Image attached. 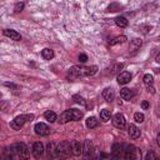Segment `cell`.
Wrapping results in <instances>:
<instances>
[{
	"label": "cell",
	"instance_id": "obj_3",
	"mask_svg": "<svg viewBox=\"0 0 160 160\" xmlns=\"http://www.w3.org/2000/svg\"><path fill=\"white\" fill-rule=\"evenodd\" d=\"M9 152L10 155H15L20 159H26L29 156V150H28V146L24 144V142H16L14 145H11L9 148Z\"/></svg>",
	"mask_w": 160,
	"mask_h": 160
},
{
	"label": "cell",
	"instance_id": "obj_10",
	"mask_svg": "<svg viewBox=\"0 0 160 160\" xmlns=\"http://www.w3.org/2000/svg\"><path fill=\"white\" fill-rule=\"evenodd\" d=\"M32 154H34V156L36 159L42 156V154H44V145H42V142H40V141L34 142V145H32Z\"/></svg>",
	"mask_w": 160,
	"mask_h": 160
},
{
	"label": "cell",
	"instance_id": "obj_30",
	"mask_svg": "<svg viewBox=\"0 0 160 160\" xmlns=\"http://www.w3.org/2000/svg\"><path fill=\"white\" fill-rule=\"evenodd\" d=\"M24 9V2H16V5H15V8H14V12H20L21 10Z\"/></svg>",
	"mask_w": 160,
	"mask_h": 160
},
{
	"label": "cell",
	"instance_id": "obj_4",
	"mask_svg": "<svg viewBox=\"0 0 160 160\" xmlns=\"http://www.w3.org/2000/svg\"><path fill=\"white\" fill-rule=\"evenodd\" d=\"M56 151H58V156H59V158H69L70 154L72 152L71 142L68 141V140H62V141L56 146Z\"/></svg>",
	"mask_w": 160,
	"mask_h": 160
},
{
	"label": "cell",
	"instance_id": "obj_23",
	"mask_svg": "<svg viewBox=\"0 0 160 160\" xmlns=\"http://www.w3.org/2000/svg\"><path fill=\"white\" fill-rule=\"evenodd\" d=\"M110 118H111V112H110V110L104 109V110H101V111H100V119H101L104 122L109 121V120H110Z\"/></svg>",
	"mask_w": 160,
	"mask_h": 160
},
{
	"label": "cell",
	"instance_id": "obj_12",
	"mask_svg": "<svg viewBox=\"0 0 160 160\" xmlns=\"http://www.w3.org/2000/svg\"><path fill=\"white\" fill-rule=\"evenodd\" d=\"M131 80V74L129 71H122L118 75V82L120 85H125Z\"/></svg>",
	"mask_w": 160,
	"mask_h": 160
},
{
	"label": "cell",
	"instance_id": "obj_14",
	"mask_svg": "<svg viewBox=\"0 0 160 160\" xmlns=\"http://www.w3.org/2000/svg\"><path fill=\"white\" fill-rule=\"evenodd\" d=\"M4 35H5V36H8V38H10L11 40H15V41L21 40L20 34H19L18 31L12 30V29H5V30H4Z\"/></svg>",
	"mask_w": 160,
	"mask_h": 160
},
{
	"label": "cell",
	"instance_id": "obj_26",
	"mask_svg": "<svg viewBox=\"0 0 160 160\" xmlns=\"http://www.w3.org/2000/svg\"><path fill=\"white\" fill-rule=\"evenodd\" d=\"M142 81H144V84H145L146 86H150V85H152V84H154V78H152V75L146 74V75H144Z\"/></svg>",
	"mask_w": 160,
	"mask_h": 160
},
{
	"label": "cell",
	"instance_id": "obj_21",
	"mask_svg": "<svg viewBox=\"0 0 160 160\" xmlns=\"http://www.w3.org/2000/svg\"><path fill=\"white\" fill-rule=\"evenodd\" d=\"M115 24L119 26V28H126L128 26V19L125 16H118L115 19Z\"/></svg>",
	"mask_w": 160,
	"mask_h": 160
},
{
	"label": "cell",
	"instance_id": "obj_13",
	"mask_svg": "<svg viewBox=\"0 0 160 160\" xmlns=\"http://www.w3.org/2000/svg\"><path fill=\"white\" fill-rule=\"evenodd\" d=\"M102 98H104L108 102H111V101L115 99V91H114V89H112V88H106V89H104V91H102Z\"/></svg>",
	"mask_w": 160,
	"mask_h": 160
},
{
	"label": "cell",
	"instance_id": "obj_5",
	"mask_svg": "<svg viewBox=\"0 0 160 160\" xmlns=\"http://www.w3.org/2000/svg\"><path fill=\"white\" fill-rule=\"evenodd\" d=\"M34 119V115L30 114V115H19L16 116L11 122H10V128L14 129V130H20V128L26 122V121H31Z\"/></svg>",
	"mask_w": 160,
	"mask_h": 160
},
{
	"label": "cell",
	"instance_id": "obj_1",
	"mask_svg": "<svg viewBox=\"0 0 160 160\" xmlns=\"http://www.w3.org/2000/svg\"><path fill=\"white\" fill-rule=\"evenodd\" d=\"M98 71V66L92 65V66H84V65H74L69 69L68 71V79L69 80H74L81 76H91L94 74H96Z\"/></svg>",
	"mask_w": 160,
	"mask_h": 160
},
{
	"label": "cell",
	"instance_id": "obj_16",
	"mask_svg": "<svg viewBox=\"0 0 160 160\" xmlns=\"http://www.w3.org/2000/svg\"><path fill=\"white\" fill-rule=\"evenodd\" d=\"M71 149H72V154L75 156H79L82 152V145L78 140H72L71 141Z\"/></svg>",
	"mask_w": 160,
	"mask_h": 160
},
{
	"label": "cell",
	"instance_id": "obj_22",
	"mask_svg": "<svg viewBox=\"0 0 160 160\" xmlns=\"http://www.w3.org/2000/svg\"><path fill=\"white\" fill-rule=\"evenodd\" d=\"M44 118H45L49 122H54V121H56V114H55L54 111H51V110L45 111V112H44Z\"/></svg>",
	"mask_w": 160,
	"mask_h": 160
},
{
	"label": "cell",
	"instance_id": "obj_33",
	"mask_svg": "<svg viewBox=\"0 0 160 160\" xmlns=\"http://www.w3.org/2000/svg\"><path fill=\"white\" fill-rule=\"evenodd\" d=\"M141 108H142L144 110H146V109H149V108H150V104H149L146 100H144V101H141Z\"/></svg>",
	"mask_w": 160,
	"mask_h": 160
},
{
	"label": "cell",
	"instance_id": "obj_31",
	"mask_svg": "<svg viewBox=\"0 0 160 160\" xmlns=\"http://www.w3.org/2000/svg\"><path fill=\"white\" fill-rule=\"evenodd\" d=\"M118 9H120V6L118 4H111L109 6V11H118Z\"/></svg>",
	"mask_w": 160,
	"mask_h": 160
},
{
	"label": "cell",
	"instance_id": "obj_2",
	"mask_svg": "<svg viewBox=\"0 0 160 160\" xmlns=\"http://www.w3.org/2000/svg\"><path fill=\"white\" fill-rule=\"evenodd\" d=\"M81 118H82V111H80L78 109H68L60 115L59 122L60 124H66L69 121H78Z\"/></svg>",
	"mask_w": 160,
	"mask_h": 160
},
{
	"label": "cell",
	"instance_id": "obj_34",
	"mask_svg": "<svg viewBox=\"0 0 160 160\" xmlns=\"http://www.w3.org/2000/svg\"><path fill=\"white\" fill-rule=\"evenodd\" d=\"M79 60H80L81 62H85V61L88 60V56H86L85 54H80V55H79Z\"/></svg>",
	"mask_w": 160,
	"mask_h": 160
},
{
	"label": "cell",
	"instance_id": "obj_15",
	"mask_svg": "<svg viewBox=\"0 0 160 160\" xmlns=\"http://www.w3.org/2000/svg\"><path fill=\"white\" fill-rule=\"evenodd\" d=\"M128 132L130 135L131 139H138L140 136V129L138 126H135L134 124H130L129 128H128Z\"/></svg>",
	"mask_w": 160,
	"mask_h": 160
},
{
	"label": "cell",
	"instance_id": "obj_17",
	"mask_svg": "<svg viewBox=\"0 0 160 160\" xmlns=\"http://www.w3.org/2000/svg\"><path fill=\"white\" fill-rule=\"evenodd\" d=\"M120 96H121V99H124V100H131L132 96H134V91H132L131 89L122 88V89L120 90Z\"/></svg>",
	"mask_w": 160,
	"mask_h": 160
},
{
	"label": "cell",
	"instance_id": "obj_27",
	"mask_svg": "<svg viewBox=\"0 0 160 160\" xmlns=\"http://www.w3.org/2000/svg\"><path fill=\"white\" fill-rule=\"evenodd\" d=\"M124 68V64L122 62H118V64H115V65H112L111 66V74H116V72H119L121 69Z\"/></svg>",
	"mask_w": 160,
	"mask_h": 160
},
{
	"label": "cell",
	"instance_id": "obj_19",
	"mask_svg": "<svg viewBox=\"0 0 160 160\" xmlns=\"http://www.w3.org/2000/svg\"><path fill=\"white\" fill-rule=\"evenodd\" d=\"M141 40L140 39H134L131 42H130V46H129V50H130V52L131 54H135L139 49H140V46H141Z\"/></svg>",
	"mask_w": 160,
	"mask_h": 160
},
{
	"label": "cell",
	"instance_id": "obj_24",
	"mask_svg": "<svg viewBox=\"0 0 160 160\" xmlns=\"http://www.w3.org/2000/svg\"><path fill=\"white\" fill-rule=\"evenodd\" d=\"M98 124H99V121H98L96 118H94V116H90V118L86 119V126H88L89 129H94V128H96Z\"/></svg>",
	"mask_w": 160,
	"mask_h": 160
},
{
	"label": "cell",
	"instance_id": "obj_20",
	"mask_svg": "<svg viewBox=\"0 0 160 160\" xmlns=\"http://www.w3.org/2000/svg\"><path fill=\"white\" fill-rule=\"evenodd\" d=\"M41 56H42L45 60H50V59L54 58V51H52L51 49H49V48L42 49V50H41Z\"/></svg>",
	"mask_w": 160,
	"mask_h": 160
},
{
	"label": "cell",
	"instance_id": "obj_9",
	"mask_svg": "<svg viewBox=\"0 0 160 160\" xmlns=\"http://www.w3.org/2000/svg\"><path fill=\"white\" fill-rule=\"evenodd\" d=\"M124 146H122V144H114L112 145V148H111V154H112V156L115 158V159H120L121 156H124Z\"/></svg>",
	"mask_w": 160,
	"mask_h": 160
},
{
	"label": "cell",
	"instance_id": "obj_7",
	"mask_svg": "<svg viewBox=\"0 0 160 160\" xmlns=\"http://www.w3.org/2000/svg\"><path fill=\"white\" fill-rule=\"evenodd\" d=\"M34 130H35V134L40 135V136H46V135L50 134V128L46 124H44V122H38L35 125Z\"/></svg>",
	"mask_w": 160,
	"mask_h": 160
},
{
	"label": "cell",
	"instance_id": "obj_28",
	"mask_svg": "<svg viewBox=\"0 0 160 160\" xmlns=\"http://www.w3.org/2000/svg\"><path fill=\"white\" fill-rule=\"evenodd\" d=\"M72 100L76 102V104H81V105H86V102H85V100H84V98H81L80 95H74L72 96Z\"/></svg>",
	"mask_w": 160,
	"mask_h": 160
},
{
	"label": "cell",
	"instance_id": "obj_35",
	"mask_svg": "<svg viewBox=\"0 0 160 160\" xmlns=\"http://www.w3.org/2000/svg\"><path fill=\"white\" fill-rule=\"evenodd\" d=\"M156 140H158V145H159V148H160V132L158 134V136H156Z\"/></svg>",
	"mask_w": 160,
	"mask_h": 160
},
{
	"label": "cell",
	"instance_id": "obj_8",
	"mask_svg": "<svg viewBox=\"0 0 160 160\" xmlns=\"http://www.w3.org/2000/svg\"><path fill=\"white\" fill-rule=\"evenodd\" d=\"M125 124H126V120H125V116L120 112L115 114L114 118H112V125L118 129H124L125 128Z\"/></svg>",
	"mask_w": 160,
	"mask_h": 160
},
{
	"label": "cell",
	"instance_id": "obj_25",
	"mask_svg": "<svg viewBox=\"0 0 160 160\" xmlns=\"http://www.w3.org/2000/svg\"><path fill=\"white\" fill-rule=\"evenodd\" d=\"M125 41H126V36H125V35H120V36H116L115 39L110 40L109 44L112 46V45H116V44H122V42H125Z\"/></svg>",
	"mask_w": 160,
	"mask_h": 160
},
{
	"label": "cell",
	"instance_id": "obj_32",
	"mask_svg": "<svg viewBox=\"0 0 160 160\" xmlns=\"http://www.w3.org/2000/svg\"><path fill=\"white\" fill-rule=\"evenodd\" d=\"M145 159H146V160H150V159H156V155H155L152 151H149V152L146 154Z\"/></svg>",
	"mask_w": 160,
	"mask_h": 160
},
{
	"label": "cell",
	"instance_id": "obj_18",
	"mask_svg": "<svg viewBox=\"0 0 160 160\" xmlns=\"http://www.w3.org/2000/svg\"><path fill=\"white\" fill-rule=\"evenodd\" d=\"M48 156H49L50 159H56V158H59V156H58V151H56L55 142H49V144H48Z\"/></svg>",
	"mask_w": 160,
	"mask_h": 160
},
{
	"label": "cell",
	"instance_id": "obj_36",
	"mask_svg": "<svg viewBox=\"0 0 160 160\" xmlns=\"http://www.w3.org/2000/svg\"><path fill=\"white\" fill-rule=\"evenodd\" d=\"M156 61H158V62H159V64H160V54H159V55H158V56H156Z\"/></svg>",
	"mask_w": 160,
	"mask_h": 160
},
{
	"label": "cell",
	"instance_id": "obj_11",
	"mask_svg": "<svg viewBox=\"0 0 160 160\" xmlns=\"http://www.w3.org/2000/svg\"><path fill=\"white\" fill-rule=\"evenodd\" d=\"M82 152H84V156L85 158H89L92 155L94 152V145L90 140H85L84 141V146H82Z\"/></svg>",
	"mask_w": 160,
	"mask_h": 160
},
{
	"label": "cell",
	"instance_id": "obj_29",
	"mask_svg": "<svg viewBox=\"0 0 160 160\" xmlns=\"http://www.w3.org/2000/svg\"><path fill=\"white\" fill-rule=\"evenodd\" d=\"M134 119H135L136 122H142L144 119H145V116H144V114H141V112H135Z\"/></svg>",
	"mask_w": 160,
	"mask_h": 160
},
{
	"label": "cell",
	"instance_id": "obj_6",
	"mask_svg": "<svg viewBox=\"0 0 160 160\" xmlns=\"http://www.w3.org/2000/svg\"><path fill=\"white\" fill-rule=\"evenodd\" d=\"M124 158L126 160H132L136 158H141V151L136 149L134 145H126L124 148Z\"/></svg>",
	"mask_w": 160,
	"mask_h": 160
}]
</instances>
